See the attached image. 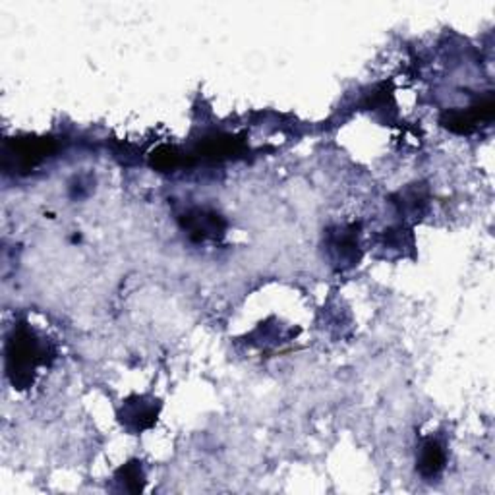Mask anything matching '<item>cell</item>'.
<instances>
[{"mask_svg": "<svg viewBox=\"0 0 495 495\" xmlns=\"http://www.w3.org/2000/svg\"><path fill=\"white\" fill-rule=\"evenodd\" d=\"M491 116H493V99L491 97H488L486 101L470 106V109H467V111L445 113V116L441 118V124L449 128L451 132L470 134L476 130L478 124L490 122Z\"/></svg>", "mask_w": 495, "mask_h": 495, "instance_id": "3957f363", "label": "cell"}, {"mask_svg": "<svg viewBox=\"0 0 495 495\" xmlns=\"http://www.w3.org/2000/svg\"><path fill=\"white\" fill-rule=\"evenodd\" d=\"M424 196L420 193V190H408L403 200H401V208L406 211V213H414L418 215L420 213V208L424 206Z\"/></svg>", "mask_w": 495, "mask_h": 495, "instance_id": "30bf717a", "label": "cell"}, {"mask_svg": "<svg viewBox=\"0 0 495 495\" xmlns=\"http://www.w3.org/2000/svg\"><path fill=\"white\" fill-rule=\"evenodd\" d=\"M45 357L47 347L34 335V331L28 327L14 331L6 349V370L18 389H26L34 381L35 368L41 362H47Z\"/></svg>", "mask_w": 495, "mask_h": 495, "instance_id": "6da1fadb", "label": "cell"}, {"mask_svg": "<svg viewBox=\"0 0 495 495\" xmlns=\"http://www.w3.org/2000/svg\"><path fill=\"white\" fill-rule=\"evenodd\" d=\"M155 403L157 401L145 399V397H134V399H128L124 403L118 418H121L122 426L130 429V432H144V429H149L157 422L159 405Z\"/></svg>", "mask_w": 495, "mask_h": 495, "instance_id": "277c9868", "label": "cell"}, {"mask_svg": "<svg viewBox=\"0 0 495 495\" xmlns=\"http://www.w3.org/2000/svg\"><path fill=\"white\" fill-rule=\"evenodd\" d=\"M357 229H337L329 234L327 240V252L331 262L339 269L354 267L360 262V248H358V234L354 232Z\"/></svg>", "mask_w": 495, "mask_h": 495, "instance_id": "7a4b0ae2", "label": "cell"}, {"mask_svg": "<svg viewBox=\"0 0 495 495\" xmlns=\"http://www.w3.org/2000/svg\"><path fill=\"white\" fill-rule=\"evenodd\" d=\"M182 227L192 236L193 240H208V239H219L224 234V221L221 215L206 211V209H196L186 213L182 217Z\"/></svg>", "mask_w": 495, "mask_h": 495, "instance_id": "5b68a950", "label": "cell"}, {"mask_svg": "<svg viewBox=\"0 0 495 495\" xmlns=\"http://www.w3.org/2000/svg\"><path fill=\"white\" fill-rule=\"evenodd\" d=\"M445 468V451L434 439H428L426 444L420 447L418 455V470L424 478H434L441 470Z\"/></svg>", "mask_w": 495, "mask_h": 495, "instance_id": "52a82bcc", "label": "cell"}, {"mask_svg": "<svg viewBox=\"0 0 495 495\" xmlns=\"http://www.w3.org/2000/svg\"><path fill=\"white\" fill-rule=\"evenodd\" d=\"M51 149H52L51 139H31V138L18 139L12 147V152L6 155V159L14 157L18 167L28 170L41 163V161L51 153Z\"/></svg>", "mask_w": 495, "mask_h": 495, "instance_id": "8992f818", "label": "cell"}, {"mask_svg": "<svg viewBox=\"0 0 495 495\" xmlns=\"http://www.w3.org/2000/svg\"><path fill=\"white\" fill-rule=\"evenodd\" d=\"M116 482L121 483V490L124 491H142L144 490V470L139 462H128L121 470L116 472Z\"/></svg>", "mask_w": 495, "mask_h": 495, "instance_id": "ba28073f", "label": "cell"}, {"mask_svg": "<svg viewBox=\"0 0 495 495\" xmlns=\"http://www.w3.org/2000/svg\"><path fill=\"white\" fill-rule=\"evenodd\" d=\"M153 165L161 170H172L180 165V155L170 147H163L157 152V157H153Z\"/></svg>", "mask_w": 495, "mask_h": 495, "instance_id": "9c48e42d", "label": "cell"}]
</instances>
